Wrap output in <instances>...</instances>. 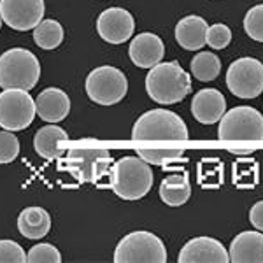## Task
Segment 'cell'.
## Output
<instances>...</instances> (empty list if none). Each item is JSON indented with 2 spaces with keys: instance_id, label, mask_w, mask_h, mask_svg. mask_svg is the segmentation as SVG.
I'll list each match as a JSON object with an SVG mask.
<instances>
[{
  "instance_id": "obj_3",
  "label": "cell",
  "mask_w": 263,
  "mask_h": 263,
  "mask_svg": "<svg viewBox=\"0 0 263 263\" xmlns=\"http://www.w3.org/2000/svg\"><path fill=\"white\" fill-rule=\"evenodd\" d=\"M153 171L141 156H125L112 165L111 190L123 200H141L151 192Z\"/></svg>"
},
{
  "instance_id": "obj_7",
  "label": "cell",
  "mask_w": 263,
  "mask_h": 263,
  "mask_svg": "<svg viewBox=\"0 0 263 263\" xmlns=\"http://www.w3.org/2000/svg\"><path fill=\"white\" fill-rule=\"evenodd\" d=\"M167 249L155 233L139 230L125 235L114 251L116 263H167Z\"/></svg>"
},
{
  "instance_id": "obj_6",
  "label": "cell",
  "mask_w": 263,
  "mask_h": 263,
  "mask_svg": "<svg viewBox=\"0 0 263 263\" xmlns=\"http://www.w3.org/2000/svg\"><path fill=\"white\" fill-rule=\"evenodd\" d=\"M219 141L224 142H260L263 141V116L249 105L233 107L219 120Z\"/></svg>"
},
{
  "instance_id": "obj_9",
  "label": "cell",
  "mask_w": 263,
  "mask_h": 263,
  "mask_svg": "<svg viewBox=\"0 0 263 263\" xmlns=\"http://www.w3.org/2000/svg\"><path fill=\"white\" fill-rule=\"evenodd\" d=\"M37 114L35 100L28 90L9 88L0 93V128L20 132L32 125Z\"/></svg>"
},
{
  "instance_id": "obj_32",
  "label": "cell",
  "mask_w": 263,
  "mask_h": 263,
  "mask_svg": "<svg viewBox=\"0 0 263 263\" xmlns=\"http://www.w3.org/2000/svg\"><path fill=\"white\" fill-rule=\"evenodd\" d=\"M249 221L256 230L263 232V200L256 202L249 211Z\"/></svg>"
},
{
  "instance_id": "obj_30",
  "label": "cell",
  "mask_w": 263,
  "mask_h": 263,
  "mask_svg": "<svg viewBox=\"0 0 263 263\" xmlns=\"http://www.w3.org/2000/svg\"><path fill=\"white\" fill-rule=\"evenodd\" d=\"M232 41V30L223 23L211 25L207 30V46L213 49H224Z\"/></svg>"
},
{
  "instance_id": "obj_19",
  "label": "cell",
  "mask_w": 263,
  "mask_h": 263,
  "mask_svg": "<svg viewBox=\"0 0 263 263\" xmlns=\"http://www.w3.org/2000/svg\"><path fill=\"white\" fill-rule=\"evenodd\" d=\"M18 230L27 239L39 240L51 230V216L39 205L27 207L18 216Z\"/></svg>"
},
{
  "instance_id": "obj_15",
  "label": "cell",
  "mask_w": 263,
  "mask_h": 263,
  "mask_svg": "<svg viewBox=\"0 0 263 263\" xmlns=\"http://www.w3.org/2000/svg\"><path fill=\"white\" fill-rule=\"evenodd\" d=\"M227 112V100L223 93L214 88H205L193 95L192 114L202 125H214Z\"/></svg>"
},
{
  "instance_id": "obj_34",
  "label": "cell",
  "mask_w": 263,
  "mask_h": 263,
  "mask_svg": "<svg viewBox=\"0 0 263 263\" xmlns=\"http://www.w3.org/2000/svg\"><path fill=\"white\" fill-rule=\"evenodd\" d=\"M2 21H4V20H2V14H0V27H2Z\"/></svg>"
},
{
  "instance_id": "obj_25",
  "label": "cell",
  "mask_w": 263,
  "mask_h": 263,
  "mask_svg": "<svg viewBox=\"0 0 263 263\" xmlns=\"http://www.w3.org/2000/svg\"><path fill=\"white\" fill-rule=\"evenodd\" d=\"M197 181L203 190H218L223 184V163L216 158H203L197 165Z\"/></svg>"
},
{
  "instance_id": "obj_22",
  "label": "cell",
  "mask_w": 263,
  "mask_h": 263,
  "mask_svg": "<svg viewBox=\"0 0 263 263\" xmlns=\"http://www.w3.org/2000/svg\"><path fill=\"white\" fill-rule=\"evenodd\" d=\"M232 181L240 190H253L260 182V165L253 158H239L233 163Z\"/></svg>"
},
{
  "instance_id": "obj_14",
  "label": "cell",
  "mask_w": 263,
  "mask_h": 263,
  "mask_svg": "<svg viewBox=\"0 0 263 263\" xmlns=\"http://www.w3.org/2000/svg\"><path fill=\"white\" fill-rule=\"evenodd\" d=\"M130 60L141 69H151L158 65L165 57L163 41L151 32H142L135 35L128 48Z\"/></svg>"
},
{
  "instance_id": "obj_4",
  "label": "cell",
  "mask_w": 263,
  "mask_h": 263,
  "mask_svg": "<svg viewBox=\"0 0 263 263\" xmlns=\"http://www.w3.org/2000/svg\"><path fill=\"white\" fill-rule=\"evenodd\" d=\"M188 126L176 112L167 109H151L144 112L132 128V139L149 141H188Z\"/></svg>"
},
{
  "instance_id": "obj_13",
  "label": "cell",
  "mask_w": 263,
  "mask_h": 263,
  "mask_svg": "<svg viewBox=\"0 0 263 263\" xmlns=\"http://www.w3.org/2000/svg\"><path fill=\"white\" fill-rule=\"evenodd\" d=\"M230 254L219 240L213 237H197L184 244L177 263H228Z\"/></svg>"
},
{
  "instance_id": "obj_29",
  "label": "cell",
  "mask_w": 263,
  "mask_h": 263,
  "mask_svg": "<svg viewBox=\"0 0 263 263\" xmlns=\"http://www.w3.org/2000/svg\"><path fill=\"white\" fill-rule=\"evenodd\" d=\"M20 155V141L12 132H0V163H11Z\"/></svg>"
},
{
  "instance_id": "obj_1",
  "label": "cell",
  "mask_w": 263,
  "mask_h": 263,
  "mask_svg": "<svg viewBox=\"0 0 263 263\" xmlns=\"http://www.w3.org/2000/svg\"><path fill=\"white\" fill-rule=\"evenodd\" d=\"M146 91L156 104H179L192 91V76L177 62H160L146 76Z\"/></svg>"
},
{
  "instance_id": "obj_21",
  "label": "cell",
  "mask_w": 263,
  "mask_h": 263,
  "mask_svg": "<svg viewBox=\"0 0 263 263\" xmlns=\"http://www.w3.org/2000/svg\"><path fill=\"white\" fill-rule=\"evenodd\" d=\"M192 197V182L186 172L168 174L160 182V198L171 207L184 205Z\"/></svg>"
},
{
  "instance_id": "obj_16",
  "label": "cell",
  "mask_w": 263,
  "mask_h": 263,
  "mask_svg": "<svg viewBox=\"0 0 263 263\" xmlns=\"http://www.w3.org/2000/svg\"><path fill=\"white\" fill-rule=\"evenodd\" d=\"M37 114L42 121L58 123L65 120L70 112V99L60 88H46L35 99Z\"/></svg>"
},
{
  "instance_id": "obj_8",
  "label": "cell",
  "mask_w": 263,
  "mask_h": 263,
  "mask_svg": "<svg viewBox=\"0 0 263 263\" xmlns=\"http://www.w3.org/2000/svg\"><path fill=\"white\" fill-rule=\"evenodd\" d=\"M128 79L120 69L102 65L93 69L86 78V93L99 105H114L125 99Z\"/></svg>"
},
{
  "instance_id": "obj_5",
  "label": "cell",
  "mask_w": 263,
  "mask_h": 263,
  "mask_svg": "<svg viewBox=\"0 0 263 263\" xmlns=\"http://www.w3.org/2000/svg\"><path fill=\"white\" fill-rule=\"evenodd\" d=\"M41 78V63L28 49L12 48L0 54V88L30 91Z\"/></svg>"
},
{
  "instance_id": "obj_23",
  "label": "cell",
  "mask_w": 263,
  "mask_h": 263,
  "mask_svg": "<svg viewBox=\"0 0 263 263\" xmlns=\"http://www.w3.org/2000/svg\"><path fill=\"white\" fill-rule=\"evenodd\" d=\"M190 67H192V74L195 79H198L202 83H209L214 81L219 76V72H221V60L214 53L202 51L193 58Z\"/></svg>"
},
{
  "instance_id": "obj_17",
  "label": "cell",
  "mask_w": 263,
  "mask_h": 263,
  "mask_svg": "<svg viewBox=\"0 0 263 263\" xmlns=\"http://www.w3.org/2000/svg\"><path fill=\"white\" fill-rule=\"evenodd\" d=\"M232 263H263V232H242L230 244Z\"/></svg>"
},
{
  "instance_id": "obj_24",
  "label": "cell",
  "mask_w": 263,
  "mask_h": 263,
  "mask_svg": "<svg viewBox=\"0 0 263 263\" xmlns=\"http://www.w3.org/2000/svg\"><path fill=\"white\" fill-rule=\"evenodd\" d=\"M33 41L41 49H57L63 41V27L57 20H42L33 28Z\"/></svg>"
},
{
  "instance_id": "obj_2",
  "label": "cell",
  "mask_w": 263,
  "mask_h": 263,
  "mask_svg": "<svg viewBox=\"0 0 263 263\" xmlns=\"http://www.w3.org/2000/svg\"><path fill=\"white\" fill-rule=\"evenodd\" d=\"M112 156L107 149H70L60 156L58 167L67 171L79 182H93L99 188H111Z\"/></svg>"
},
{
  "instance_id": "obj_27",
  "label": "cell",
  "mask_w": 263,
  "mask_h": 263,
  "mask_svg": "<svg viewBox=\"0 0 263 263\" xmlns=\"http://www.w3.org/2000/svg\"><path fill=\"white\" fill-rule=\"evenodd\" d=\"M244 30L253 41L263 42V4H258L246 12Z\"/></svg>"
},
{
  "instance_id": "obj_31",
  "label": "cell",
  "mask_w": 263,
  "mask_h": 263,
  "mask_svg": "<svg viewBox=\"0 0 263 263\" xmlns=\"http://www.w3.org/2000/svg\"><path fill=\"white\" fill-rule=\"evenodd\" d=\"M0 263H27V254L14 240H0Z\"/></svg>"
},
{
  "instance_id": "obj_12",
  "label": "cell",
  "mask_w": 263,
  "mask_h": 263,
  "mask_svg": "<svg viewBox=\"0 0 263 263\" xmlns=\"http://www.w3.org/2000/svg\"><path fill=\"white\" fill-rule=\"evenodd\" d=\"M134 16L123 7H109L97 20V32L109 44H123L134 35Z\"/></svg>"
},
{
  "instance_id": "obj_28",
  "label": "cell",
  "mask_w": 263,
  "mask_h": 263,
  "mask_svg": "<svg viewBox=\"0 0 263 263\" xmlns=\"http://www.w3.org/2000/svg\"><path fill=\"white\" fill-rule=\"evenodd\" d=\"M62 254L53 244H37L27 253V263H60Z\"/></svg>"
},
{
  "instance_id": "obj_18",
  "label": "cell",
  "mask_w": 263,
  "mask_h": 263,
  "mask_svg": "<svg viewBox=\"0 0 263 263\" xmlns=\"http://www.w3.org/2000/svg\"><path fill=\"white\" fill-rule=\"evenodd\" d=\"M207 21L197 14L186 16L176 25V41L182 49L198 51L207 44Z\"/></svg>"
},
{
  "instance_id": "obj_10",
  "label": "cell",
  "mask_w": 263,
  "mask_h": 263,
  "mask_svg": "<svg viewBox=\"0 0 263 263\" xmlns=\"http://www.w3.org/2000/svg\"><path fill=\"white\" fill-rule=\"evenodd\" d=\"M227 86L239 99H256L263 93V63L256 58H239L228 67Z\"/></svg>"
},
{
  "instance_id": "obj_20",
  "label": "cell",
  "mask_w": 263,
  "mask_h": 263,
  "mask_svg": "<svg viewBox=\"0 0 263 263\" xmlns=\"http://www.w3.org/2000/svg\"><path fill=\"white\" fill-rule=\"evenodd\" d=\"M69 141L67 132L57 125H48L39 128V132L33 137V149L39 156L46 160H58L63 155L60 142Z\"/></svg>"
},
{
  "instance_id": "obj_11",
  "label": "cell",
  "mask_w": 263,
  "mask_h": 263,
  "mask_svg": "<svg viewBox=\"0 0 263 263\" xmlns=\"http://www.w3.org/2000/svg\"><path fill=\"white\" fill-rule=\"evenodd\" d=\"M44 0H0V14L12 30H33L44 20Z\"/></svg>"
},
{
  "instance_id": "obj_26",
  "label": "cell",
  "mask_w": 263,
  "mask_h": 263,
  "mask_svg": "<svg viewBox=\"0 0 263 263\" xmlns=\"http://www.w3.org/2000/svg\"><path fill=\"white\" fill-rule=\"evenodd\" d=\"M184 155L182 149H156V147H139L137 149V156H141L142 160H146L147 163L151 165H171V163H177L181 160V156Z\"/></svg>"
},
{
  "instance_id": "obj_33",
  "label": "cell",
  "mask_w": 263,
  "mask_h": 263,
  "mask_svg": "<svg viewBox=\"0 0 263 263\" xmlns=\"http://www.w3.org/2000/svg\"><path fill=\"white\" fill-rule=\"evenodd\" d=\"M253 147H230V153H233V155H242V156H249L253 155Z\"/></svg>"
}]
</instances>
